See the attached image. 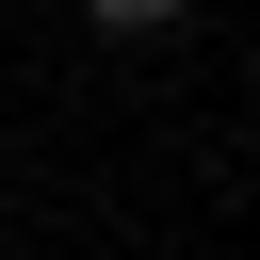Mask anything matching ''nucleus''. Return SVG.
<instances>
[{"label":"nucleus","mask_w":260,"mask_h":260,"mask_svg":"<svg viewBox=\"0 0 260 260\" xmlns=\"http://www.w3.org/2000/svg\"><path fill=\"white\" fill-rule=\"evenodd\" d=\"M81 16H98V32H130V49H146V32H179V16H195V0H81Z\"/></svg>","instance_id":"f257e3e1"}]
</instances>
